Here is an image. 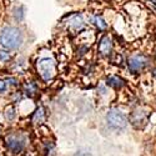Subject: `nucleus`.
<instances>
[{
	"label": "nucleus",
	"mask_w": 156,
	"mask_h": 156,
	"mask_svg": "<svg viewBox=\"0 0 156 156\" xmlns=\"http://www.w3.org/2000/svg\"><path fill=\"white\" fill-rule=\"evenodd\" d=\"M8 59H10V55L8 54V53H5V51H0V60H8Z\"/></svg>",
	"instance_id": "nucleus-9"
},
{
	"label": "nucleus",
	"mask_w": 156,
	"mask_h": 156,
	"mask_svg": "<svg viewBox=\"0 0 156 156\" xmlns=\"http://www.w3.org/2000/svg\"><path fill=\"white\" fill-rule=\"evenodd\" d=\"M8 146L12 152H19L24 147V139L19 135H11L6 139Z\"/></svg>",
	"instance_id": "nucleus-5"
},
{
	"label": "nucleus",
	"mask_w": 156,
	"mask_h": 156,
	"mask_svg": "<svg viewBox=\"0 0 156 156\" xmlns=\"http://www.w3.org/2000/svg\"><path fill=\"white\" fill-rule=\"evenodd\" d=\"M108 85L114 87V89H120L125 85V81L119 76H110L108 79Z\"/></svg>",
	"instance_id": "nucleus-7"
},
{
	"label": "nucleus",
	"mask_w": 156,
	"mask_h": 156,
	"mask_svg": "<svg viewBox=\"0 0 156 156\" xmlns=\"http://www.w3.org/2000/svg\"><path fill=\"white\" fill-rule=\"evenodd\" d=\"M94 23H95V25L100 29V30H104V29H106V27H108V24L105 23V20H104L101 16H95L94 18Z\"/></svg>",
	"instance_id": "nucleus-8"
},
{
	"label": "nucleus",
	"mask_w": 156,
	"mask_h": 156,
	"mask_svg": "<svg viewBox=\"0 0 156 156\" xmlns=\"http://www.w3.org/2000/svg\"><path fill=\"white\" fill-rule=\"evenodd\" d=\"M6 89V85H5V81H3V80H0V93L2 91H4V90Z\"/></svg>",
	"instance_id": "nucleus-10"
},
{
	"label": "nucleus",
	"mask_w": 156,
	"mask_h": 156,
	"mask_svg": "<svg viewBox=\"0 0 156 156\" xmlns=\"http://www.w3.org/2000/svg\"><path fill=\"white\" fill-rule=\"evenodd\" d=\"M152 75H154V77L156 79V69H154V70H152Z\"/></svg>",
	"instance_id": "nucleus-11"
},
{
	"label": "nucleus",
	"mask_w": 156,
	"mask_h": 156,
	"mask_svg": "<svg viewBox=\"0 0 156 156\" xmlns=\"http://www.w3.org/2000/svg\"><path fill=\"white\" fill-rule=\"evenodd\" d=\"M149 65H150V59L146 55H142V54L134 55L131 58H129L127 60V66L133 73H141Z\"/></svg>",
	"instance_id": "nucleus-4"
},
{
	"label": "nucleus",
	"mask_w": 156,
	"mask_h": 156,
	"mask_svg": "<svg viewBox=\"0 0 156 156\" xmlns=\"http://www.w3.org/2000/svg\"><path fill=\"white\" fill-rule=\"evenodd\" d=\"M0 44L8 50H15L23 44V34L18 28L6 27L0 33Z\"/></svg>",
	"instance_id": "nucleus-1"
},
{
	"label": "nucleus",
	"mask_w": 156,
	"mask_h": 156,
	"mask_svg": "<svg viewBox=\"0 0 156 156\" xmlns=\"http://www.w3.org/2000/svg\"><path fill=\"white\" fill-rule=\"evenodd\" d=\"M36 69L44 80H50V79H53L56 74V64L53 58L45 56V58H41L37 60Z\"/></svg>",
	"instance_id": "nucleus-2"
},
{
	"label": "nucleus",
	"mask_w": 156,
	"mask_h": 156,
	"mask_svg": "<svg viewBox=\"0 0 156 156\" xmlns=\"http://www.w3.org/2000/svg\"><path fill=\"white\" fill-rule=\"evenodd\" d=\"M106 121L109 126L112 127L114 130H122L127 125V120L125 118V115L121 111L115 110V109L110 110L106 114Z\"/></svg>",
	"instance_id": "nucleus-3"
},
{
	"label": "nucleus",
	"mask_w": 156,
	"mask_h": 156,
	"mask_svg": "<svg viewBox=\"0 0 156 156\" xmlns=\"http://www.w3.org/2000/svg\"><path fill=\"white\" fill-rule=\"evenodd\" d=\"M111 50H112V41H111V39L109 36H104L100 40V44H99L100 54L104 55V56H109L111 54Z\"/></svg>",
	"instance_id": "nucleus-6"
}]
</instances>
